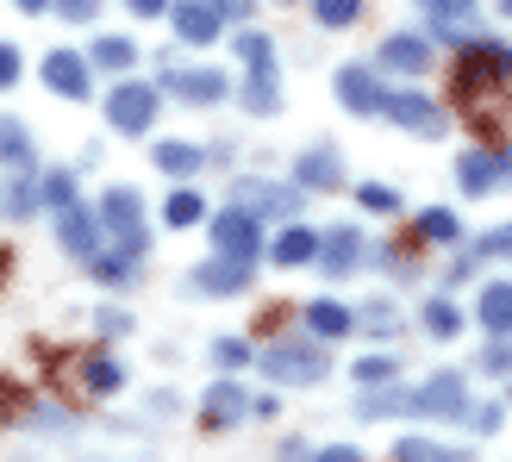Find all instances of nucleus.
Instances as JSON below:
<instances>
[{"instance_id":"13","label":"nucleus","mask_w":512,"mask_h":462,"mask_svg":"<svg viewBox=\"0 0 512 462\" xmlns=\"http://www.w3.org/2000/svg\"><path fill=\"white\" fill-rule=\"evenodd\" d=\"M250 413H256V400L238 388V381H213V388L200 394V425H213V431L238 425V419H250Z\"/></svg>"},{"instance_id":"31","label":"nucleus","mask_w":512,"mask_h":462,"mask_svg":"<svg viewBox=\"0 0 512 462\" xmlns=\"http://www.w3.org/2000/svg\"><path fill=\"white\" fill-rule=\"evenodd\" d=\"M200 213H207V200H200L194 188H175V194L163 200V219H169L175 231H182V225H200Z\"/></svg>"},{"instance_id":"49","label":"nucleus","mask_w":512,"mask_h":462,"mask_svg":"<svg viewBox=\"0 0 512 462\" xmlns=\"http://www.w3.org/2000/svg\"><path fill=\"white\" fill-rule=\"evenodd\" d=\"M13 406H19V388H13V381H7V375H0V425H7V419H13Z\"/></svg>"},{"instance_id":"22","label":"nucleus","mask_w":512,"mask_h":462,"mask_svg":"<svg viewBox=\"0 0 512 462\" xmlns=\"http://www.w3.org/2000/svg\"><path fill=\"white\" fill-rule=\"evenodd\" d=\"M475 319L494 331V338H512V281H488L481 288V306H475Z\"/></svg>"},{"instance_id":"19","label":"nucleus","mask_w":512,"mask_h":462,"mask_svg":"<svg viewBox=\"0 0 512 462\" xmlns=\"http://www.w3.org/2000/svg\"><path fill=\"white\" fill-rule=\"evenodd\" d=\"M506 182V157L500 150H469V157H456V188L463 194H494Z\"/></svg>"},{"instance_id":"6","label":"nucleus","mask_w":512,"mask_h":462,"mask_svg":"<svg viewBox=\"0 0 512 462\" xmlns=\"http://www.w3.org/2000/svg\"><path fill=\"white\" fill-rule=\"evenodd\" d=\"M381 113H388L400 132H413V138H444V125H450V113L431 94H419V88H394L388 100H381Z\"/></svg>"},{"instance_id":"40","label":"nucleus","mask_w":512,"mask_h":462,"mask_svg":"<svg viewBox=\"0 0 512 462\" xmlns=\"http://www.w3.org/2000/svg\"><path fill=\"white\" fill-rule=\"evenodd\" d=\"M32 200H44V188H32V182H19V188H7V213H13V219H32V213H38Z\"/></svg>"},{"instance_id":"47","label":"nucleus","mask_w":512,"mask_h":462,"mask_svg":"<svg viewBox=\"0 0 512 462\" xmlns=\"http://www.w3.org/2000/svg\"><path fill=\"white\" fill-rule=\"evenodd\" d=\"M425 7L438 13V19H469V13H475V0H425Z\"/></svg>"},{"instance_id":"20","label":"nucleus","mask_w":512,"mask_h":462,"mask_svg":"<svg viewBox=\"0 0 512 462\" xmlns=\"http://www.w3.org/2000/svg\"><path fill=\"white\" fill-rule=\"evenodd\" d=\"M381 69H394V75H425L431 69V44L419 32H394V38H381Z\"/></svg>"},{"instance_id":"37","label":"nucleus","mask_w":512,"mask_h":462,"mask_svg":"<svg viewBox=\"0 0 512 462\" xmlns=\"http://www.w3.org/2000/svg\"><path fill=\"white\" fill-rule=\"evenodd\" d=\"M356 207H369V213H400V194L381 188V182H363V188H356Z\"/></svg>"},{"instance_id":"44","label":"nucleus","mask_w":512,"mask_h":462,"mask_svg":"<svg viewBox=\"0 0 512 462\" xmlns=\"http://www.w3.org/2000/svg\"><path fill=\"white\" fill-rule=\"evenodd\" d=\"M475 250H481V256H506V263H512V225H500V231H488V238H481Z\"/></svg>"},{"instance_id":"18","label":"nucleus","mask_w":512,"mask_h":462,"mask_svg":"<svg viewBox=\"0 0 512 462\" xmlns=\"http://www.w3.org/2000/svg\"><path fill=\"white\" fill-rule=\"evenodd\" d=\"M244 107H250L256 119L281 113V75H275V57H256V63H244Z\"/></svg>"},{"instance_id":"17","label":"nucleus","mask_w":512,"mask_h":462,"mask_svg":"<svg viewBox=\"0 0 512 462\" xmlns=\"http://www.w3.org/2000/svg\"><path fill=\"white\" fill-rule=\"evenodd\" d=\"M363 231H350V225H338V231H325V244H319V269L331 275V281H344V275H356L363 269Z\"/></svg>"},{"instance_id":"11","label":"nucleus","mask_w":512,"mask_h":462,"mask_svg":"<svg viewBox=\"0 0 512 462\" xmlns=\"http://www.w3.org/2000/svg\"><path fill=\"white\" fill-rule=\"evenodd\" d=\"M225 88H232V82H225L219 69H163V94L188 100V107H219Z\"/></svg>"},{"instance_id":"43","label":"nucleus","mask_w":512,"mask_h":462,"mask_svg":"<svg viewBox=\"0 0 512 462\" xmlns=\"http://www.w3.org/2000/svg\"><path fill=\"white\" fill-rule=\"evenodd\" d=\"M363 331H381V338H388V331H394V300H369Z\"/></svg>"},{"instance_id":"51","label":"nucleus","mask_w":512,"mask_h":462,"mask_svg":"<svg viewBox=\"0 0 512 462\" xmlns=\"http://www.w3.org/2000/svg\"><path fill=\"white\" fill-rule=\"evenodd\" d=\"M250 7H256V0H219V13H225V19H250Z\"/></svg>"},{"instance_id":"29","label":"nucleus","mask_w":512,"mask_h":462,"mask_svg":"<svg viewBox=\"0 0 512 462\" xmlns=\"http://www.w3.org/2000/svg\"><path fill=\"white\" fill-rule=\"evenodd\" d=\"M425 331H431L438 344H450L456 331H463V306H456L450 294H444V300H431V306H425Z\"/></svg>"},{"instance_id":"4","label":"nucleus","mask_w":512,"mask_h":462,"mask_svg":"<svg viewBox=\"0 0 512 462\" xmlns=\"http://www.w3.org/2000/svg\"><path fill=\"white\" fill-rule=\"evenodd\" d=\"M157 107H163V82H119L107 94V125L119 138H144L150 119H157Z\"/></svg>"},{"instance_id":"8","label":"nucleus","mask_w":512,"mask_h":462,"mask_svg":"<svg viewBox=\"0 0 512 462\" xmlns=\"http://www.w3.org/2000/svg\"><path fill=\"white\" fill-rule=\"evenodd\" d=\"M213 250H225V256H244V263H256L263 256V225H256V213H244V207H225V213H213Z\"/></svg>"},{"instance_id":"30","label":"nucleus","mask_w":512,"mask_h":462,"mask_svg":"<svg viewBox=\"0 0 512 462\" xmlns=\"http://www.w3.org/2000/svg\"><path fill=\"white\" fill-rule=\"evenodd\" d=\"M419 238H425V244H456V238H463V225H456L450 207H425V213H419Z\"/></svg>"},{"instance_id":"45","label":"nucleus","mask_w":512,"mask_h":462,"mask_svg":"<svg viewBox=\"0 0 512 462\" xmlns=\"http://www.w3.org/2000/svg\"><path fill=\"white\" fill-rule=\"evenodd\" d=\"M94 331H100V338H125L132 319H125V313H94Z\"/></svg>"},{"instance_id":"33","label":"nucleus","mask_w":512,"mask_h":462,"mask_svg":"<svg viewBox=\"0 0 512 462\" xmlns=\"http://www.w3.org/2000/svg\"><path fill=\"white\" fill-rule=\"evenodd\" d=\"M100 281H107V288H119V281H132V269H138V256H125V250H113V256H94L88 263Z\"/></svg>"},{"instance_id":"54","label":"nucleus","mask_w":512,"mask_h":462,"mask_svg":"<svg viewBox=\"0 0 512 462\" xmlns=\"http://www.w3.org/2000/svg\"><path fill=\"white\" fill-rule=\"evenodd\" d=\"M7 269H13V250H0V281H7Z\"/></svg>"},{"instance_id":"56","label":"nucleus","mask_w":512,"mask_h":462,"mask_svg":"<svg viewBox=\"0 0 512 462\" xmlns=\"http://www.w3.org/2000/svg\"><path fill=\"white\" fill-rule=\"evenodd\" d=\"M500 13H506V19H512V0H500Z\"/></svg>"},{"instance_id":"34","label":"nucleus","mask_w":512,"mask_h":462,"mask_svg":"<svg viewBox=\"0 0 512 462\" xmlns=\"http://www.w3.org/2000/svg\"><path fill=\"white\" fill-rule=\"evenodd\" d=\"M375 381H400V356H363L356 363V388H375Z\"/></svg>"},{"instance_id":"7","label":"nucleus","mask_w":512,"mask_h":462,"mask_svg":"<svg viewBox=\"0 0 512 462\" xmlns=\"http://www.w3.org/2000/svg\"><path fill=\"white\" fill-rule=\"evenodd\" d=\"M413 413H425V419H469V381L456 369H438L425 388H413Z\"/></svg>"},{"instance_id":"5","label":"nucleus","mask_w":512,"mask_h":462,"mask_svg":"<svg viewBox=\"0 0 512 462\" xmlns=\"http://www.w3.org/2000/svg\"><path fill=\"white\" fill-rule=\"evenodd\" d=\"M232 207H244V213H256V219H294L300 207H306V188L300 182H263V175H238L232 182Z\"/></svg>"},{"instance_id":"55","label":"nucleus","mask_w":512,"mask_h":462,"mask_svg":"<svg viewBox=\"0 0 512 462\" xmlns=\"http://www.w3.org/2000/svg\"><path fill=\"white\" fill-rule=\"evenodd\" d=\"M500 157H506V182H512V144H506V150H500Z\"/></svg>"},{"instance_id":"24","label":"nucleus","mask_w":512,"mask_h":462,"mask_svg":"<svg viewBox=\"0 0 512 462\" xmlns=\"http://www.w3.org/2000/svg\"><path fill=\"white\" fill-rule=\"evenodd\" d=\"M157 157V169L163 175H175V182H188V175H200V163H207V150H194V144H182V138H169V144H157L150 150Z\"/></svg>"},{"instance_id":"26","label":"nucleus","mask_w":512,"mask_h":462,"mask_svg":"<svg viewBox=\"0 0 512 462\" xmlns=\"http://www.w3.org/2000/svg\"><path fill=\"white\" fill-rule=\"evenodd\" d=\"M356 413H363V419L413 413V394H406V388H388V381H375V388H363V400H356Z\"/></svg>"},{"instance_id":"50","label":"nucleus","mask_w":512,"mask_h":462,"mask_svg":"<svg viewBox=\"0 0 512 462\" xmlns=\"http://www.w3.org/2000/svg\"><path fill=\"white\" fill-rule=\"evenodd\" d=\"M356 456H363L356 444H331V450H319V462H356Z\"/></svg>"},{"instance_id":"9","label":"nucleus","mask_w":512,"mask_h":462,"mask_svg":"<svg viewBox=\"0 0 512 462\" xmlns=\"http://www.w3.org/2000/svg\"><path fill=\"white\" fill-rule=\"evenodd\" d=\"M57 238H63L69 256L94 263V256H100V238H107V225H100V207H82V200H69V207L57 213Z\"/></svg>"},{"instance_id":"25","label":"nucleus","mask_w":512,"mask_h":462,"mask_svg":"<svg viewBox=\"0 0 512 462\" xmlns=\"http://www.w3.org/2000/svg\"><path fill=\"white\" fill-rule=\"evenodd\" d=\"M119 381H125V369L113 363L107 350H94V356H82V394H119Z\"/></svg>"},{"instance_id":"28","label":"nucleus","mask_w":512,"mask_h":462,"mask_svg":"<svg viewBox=\"0 0 512 462\" xmlns=\"http://www.w3.org/2000/svg\"><path fill=\"white\" fill-rule=\"evenodd\" d=\"M0 163L7 169H32V138H25V125L19 119H0Z\"/></svg>"},{"instance_id":"36","label":"nucleus","mask_w":512,"mask_h":462,"mask_svg":"<svg viewBox=\"0 0 512 462\" xmlns=\"http://www.w3.org/2000/svg\"><path fill=\"white\" fill-rule=\"evenodd\" d=\"M394 456H400V462H450V450H444V444H431V438H400Z\"/></svg>"},{"instance_id":"21","label":"nucleus","mask_w":512,"mask_h":462,"mask_svg":"<svg viewBox=\"0 0 512 462\" xmlns=\"http://www.w3.org/2000/svg\"><path fill=\"white\" fill-rule=\"evenodd\" d=\"M294 182L306 194H338L344 188V163L331 157V150H306V157H294Z\"/></svg>"},{"instance_id":"46","label":"nucleus","mask_w":512,"mask_h":462,"mask_svg":"<svg viewBox=\"0 0 512 462\" xmlns=\"http://www.w3.org/2000/svg\"><path fill=\"white\" fill-rule=\"evenodd\" d=\"M19 69H25V63H19V50H13V44H0V88H13V82H19Z\"/></svg>"},{"instance_id":"10","label":"nucleus","mask_w":512,"mask_h":462,"mask_svg":"<svg viewBox=\"0 0 512 462\" xmlns=\"http://www.w3.org/2000/svg\"><path fill=\"white\" fill-rule=\"evenodd\" d=\"M94 57H82V50H50L44 57V88L63 94V100H88L94 94Z\"/></svg>"},{"instance_id":"23","label":"nucleus","mask_w":512,"mask_h":462,"mask_svg":"<svg viewBox=\"0 0 512 462\" xmlns=\"http://www.w3.org/2000/svg\"><path fill=\"white\" fill-rule=\"evenodd\" d=\"M319 231H306V225H288V231H281V238H275V263L281 269H300V263H319Z\"/></svg>"},{"instance_id":"52","label":"nucleus","mask_w":512,"mask_h":462,"mask_svg":"<svg viewBox=\"0 0 512 462\" xmlns=\"http://www.w3.org/2000/svg\"><path fill=\"white\" fill-rule=\"evenodd\" d=\"M475 431L488 438V431H500V406H488V413H475Z\"/></svg>"},{"instance_id":"2","label":"nucleus","mask_w":512,"mask_h":462,"mask_svg":"<svg viewBox=\"0 0 512 462\" xmlns=\"http://www.w3.org/2000/svg\"><path fill=\"white\" fill-rule=\"evenodd\" d=\"M256 369H263L275 388H313V381H325L331 356H325V338H306V344H269L263 356H256Z\"/></svg>"},{"instance_id":"3","label":"nucleus","mask_w":512,"mask_h":462,"mask_svg":"<svg viewBox=\"0 0 512 462\" xmlns=\"http://www.w3.org/2000/svg\"><path fill=\"white\" fill-rule=\"evenodd\" d=\"M100 225H107L113 250H125V256H144L150 250V225H144L138 188H107V194H100Z\"/></svg>"},{"instance_id":"27","label":"nucleus","mask_w":512,"mask_h":462,"mask_svg":"<svg viewBox=\"0 0 512 462\" xmlns=\"http://www.w3.org/2000/svg\"><path fill=\"white\" fill-rule=\"evenodd\" d=\"M88 57H94L100 69H113V75H125V69L138 63V44H132V38H119V32H100V38H94V50H88Z\"/></svg>"},{"instance_id":"53","label":"nucleus","mask_w":512,"mask_h":462,"mask_svg":"<svg viewBox=\"0 0 512 462\" xmlns=\"http://www.w3.org/2000/svg\"><path fill=\"white\" fill-rule=\"evenodd\" d=\"M13 7H19V13H50L57 0H13Z\"/></svg>"},{"instance_id":"48","label":"nucleus","mask_w":512,"mask_h":462,"mask_svg":"<svg viewBox=\"0 0 512 462\" xmlns=\"http://www.w3.org/2000/svg\"><path fill=\"white\" fill-rule=\"evenodd\" d=\"M175 7V0H125V13H138V19H163Z\"/></svg>"},{"instance_id":"38","label":"nucleus","mask_w":512,"mask_h":462,"mask_svg":"<svg viewBox=\"0 0 512 462\" xmlns=\"http://www.w3.org/2000/svg\"><path fill=\"white\" fill-rule=\"evenodd\" d=\"M238 57H244V63L275 57V38H269V32H256V25H244V32H238Z\"/></svg>"},{"instance_id":"15","label":"nucleus","mask_w":512,"mask_h":462,"mask_svg":"<svg viewBox=\"0 0 512 462\" xmlns=\"http://www.w3.org/2000/svg\"><path fill=\"white\" fill-rule=\"evenodd\" d=\"M250 269L256 263H244V256H213V263H200L194 275H188V288H200V294H244L250 288Z\"/></svg>"},{"instance_id":"35","label":"nucleus","mask_w":512,"mask_h":462,"mask_svg":"<svg viewBox=\"0 0 512 462\" xmlns=\"http://www.w3.org/2000/svg\"><path fill=\"white\" fill-rule=\"evenodd\" d=\"M38 188H44V207H50V213H63L69 200H75V175H69V169H50Z\"/></svg>"},{"instance_id":"42","label":"nucleus","mask_w":512,"mask_h":462,"mask_svg":"<svg viewBox=\"0 0 512 462\" xmlns=\"http://www.w3.org/2000/svg\"><path fill=\"white\" fill-rule=\"evenodd\" d=\"M50 13H57V19H69V25H88V19L100 13V0H57Z\"/></svg>"},{"instance_id":"32","label":"nucleus","mask_w":512,"mask_h":462,"mask_svg":"<svg viewBox=\"0 0 512 462\" xmlns=\"http://www.w3.org/2000/svg\"><path fill=\"white\" fill-rule=\"evenodd\" d=\"M313 19L325 25V32H344V25L363 19V0H313Z\"/></svg>"},{"instance_id":"16","label":"nucleus","mask_w":512,"mask_h":462,"mask_svg":"<svg viewBox=\"0 0 512 462\" xmlns=\"http://www.w3.org/2000/svg\"><path fill=\"white\" fill-rule=\"evenodd\" d=\"M300 319H306V331H313V338H325V344H338V338H350V331H363V313H350L344 300H306Z\"/></svg>"},{"instance_id":"14","label":"nucleus","mask_w":512,"mask_h":462,"mask_svg":"<svg viewBox=\"0 0 512 462\" xmlns=\"http://www.w3.org/2000/svg\"><path fill=\"white\" fill-rule=\"evenodd\" d=\"M338 100H344V113L369 119V113H381V100H388V88L375 82V69H363V63H344V69H338Z\"/></svg>"},{"instance_id":"1","label":"nucleus","mask_w":512,"mask_h":462,"mask_svg":"<svg viewBox=\"0 0 512 462\" xmlns=\"http://www.w3.org/2000/svg\"><path fill=\"white\" fill-rule=\"evenodd\" d=\"M512 82V44L500 38H463L456 44V69H450V100L469 107L481 94H500Z\"/></svg>"},{"instance_id":"39","label":"nucleus","mask_w":512,"mask_h":462,"mask_svg":"<svg viewBox=\"0 0 512 462\" xmlns=\"http://www.w3.org/2000/svg\"><path fill=\"white\" fill-rule=\"evenodd\" d=\"M213 363H219V369H244V363H250V344H244V338H219V344H213Z\"/></svg>"},{"instance_id":"12","label":"nucleus","mask_w":512,"mask_h":462,"mask_svg":"<svg viewBox=\"0 0 512 462\" xmlns=\"http://www.w3.org/2000/svg\"><path fill=\"white\" fill-rule=\"evenodd\" d=\"M169 19H175V38H182V44H213V38L225 32L219 0H175Z\"/></svg>"},{"instance_id":"41","label":"nucleus","mask_w":512,"mask_h":462,"mask_svg":"<svg viewBox=\"0 0 512 462\" xmlns=\"http://www.w3.org/2000/svg\"><path fill=\"white\" fill-rule=\"evenodd\" d=\"M481 369H488V375H512V338H494L488 350H481Z\"/></svg>"}]
</instances>
